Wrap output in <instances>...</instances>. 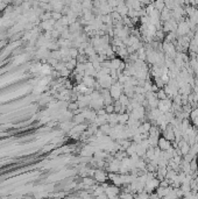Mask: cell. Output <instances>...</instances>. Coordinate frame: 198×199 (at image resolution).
<instances>
[{
    "label": "cell",
    "mask_w": 198,
    "mask_h": 199,
    "mask_svg": "<svg viewBox=\"0 0 198 199\" xmlns=\"http://www.w3.org/2000/svg\"><path fill=\"white\" fill-rule=\"evenodd\" d=\"M179 35H185L190 32V27H189V23L188 22H181L179 25H177V29Z\"/></svg>",
    "instance_id": "6da1fadb"
},
{
    "label": "cell",
    "mask_w": 198,
    "mask_h": 199,
    "mask_svg": "<svg viewBox=\"0 0 198 199\" xmlns=\"http://www.w3.org/2000/svg\"><path fill=\"white\" fill-rule=\"evenodd\" d=\"M158 148H160L162 151H163V150H168L169 148H171L170 141L168 139H165V138H162V139L158 140Z\"/></svg>",
    "instance_id": "7a4b0ae2"
}]
</instances>
